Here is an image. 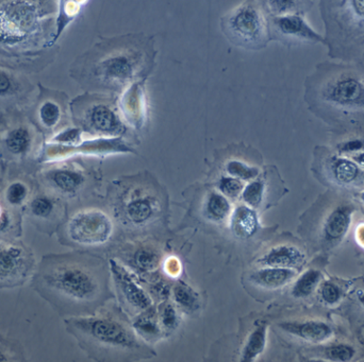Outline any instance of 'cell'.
I'll use <instances>...</instances> for the list:
<instances>
[{"label":"cell","instance_id":"1f68e13d","mask_svg":"<svg viewBox=\"0 0 364 362\" xmlns=\"http://www.w3.org/2000/svg\"><path fill=\"white\" fill-rule=\"evenodd\" d=\"M159 317L164 329L173 330L178 325V315L173 305L164 303L159 310Z\"/></svg>","mask_w":364,"mask_h":362},{"label":"cell","instance_id":"30bf717a","mask_svg":"<svg viewBox=\"0 0 364 362\" xmlns=\"http://www.w3.org/2000/svg\"><path fill=\"white\" fill-rule=\"evenodd\" d=\"M110 269L120 298L131 313L139 315L140 313L152 308V298L140 287L139 284L133 279L132 275L125 267L111 260Z\"/></svg>","mask_w":364,"mask_h":362},{"label":"cell","instance_id":"f546056e","mask_svg":"<svg viewBox=\"0 0 364 362\" xmlns=\"http://www.w3.org/2000/svg\"><path fill=\"white\" fill-rule=\"evenodd\" d=\"M242 182L236 177H230V175H223L217 181V188H219V192L227 197L228 199H237L241 197L243 189H244Z\"/></svg>","mask_w":364,"mask_h":362},{"label":"cell","instance_id":"7c38bea8","mask_svg":"<svg viewBox=\"0 0 364 362\" xmlns=\"http://www.w3.org/2000/svg\"><path fill=\"white\" fill-rule=\"evenodd\" d=\"M305 254L298 247L290 245H279L271 247L258 259L262 267H276V268H297L302 266Z\"/></svg>","mask_w":364,"mask_h":362},{"label":"cell","instance_id":"8fae6325","mask_svg":"<svg viewBox=\"0 0 364 362\" xmlns=\"http://www.w3.org/2000/svg\"><path fill=\"white\" fill-rule=\"evenodd\" d=\"M145 83L146 80H141L131 84L120 94L118 101L123 118L137 130L145 124L147 117Z\"/></svg>","mask_w":364,"mask_h":362},{"label":"cell","instance_id":"d6986e66","mask_svg":"<svg viewBox=\"0 0 364 362\" xmlns=\"http://www.w3.org/2000/svg\"><path fill=\"white\" fill-rule=\"evenodd\" d=\"M351 224V214L347 207L334 209L326 220L324 230L328 240H340L346 234Z\"/></svg>","mask_w":364,"mask_h":362},{"label":"cell","instance_id":"4dcf8cb0","mask_svg":"<svg viewBox=\"0 0 364 362\" xmlns=\"http://www.w3.org/2000/svg\"><path fill=\"white\" fill-rule=\"evenodd\" d=\"M7 145L14 153H22L29 145L28 133L23 129L13 131L8 137Z\"/></svg>","mask_w":364,"mask_h":362},{"label":"cell","instance_id":"d590c367","mask_svg":"<svg viewBox=\"0 0 364 362\" xmlns=\"http://www.w3.org/2000/svg\"><path fill=\"white\" fill-rule=\"evenodd\" d=\"M52 211V204L48 199H37L33 203V211L35 216L39 217H47Z\"/></svg>","mask_w":364,"mask_h":362},{"label":"cell","instance_id":"9c48e42d","mask_svg":"<svg viewBox=\"0 0 364 362\" xmlns=\"http://www.w3.org/2000/svg\"><path fill=\"white\" fill-rule=\"evenodd\" d=\"M123 119L124 118L114 95L101 96L96 103H93L88 112V122L91 128L105 136H123L127 132L126 124Z\"/></svg>","mask_w":364,"mask_h":362},{"label":"cell","instance_id":"60d3db41","mask_svg":"<svg viewBox=\"0 0 364 362\" xmlns=\"http://www.w3.org/2000/svg\"><path fill=\"white\" fill-rule=\"evenodd\" d=\"M359 300L364 305V293L359 294Z\"/></svg>","mask_w":364,"mask_h":362},{"label":"cell","instance_id":"484cf974","mask_svg":"<svg viewBox=\"0 0 364 362\" xmlns=\"http://www.w3.org/2000/svg\"><path fill=\"white\" fill-rule=\"evenodd\" d=\"M321 277L322 275L319 271L313 270V269L307 271L296 281L292 293L295 298H306V296H310L313 290L317 288Z\"/></svg>","mask_w":364,"mask_h":362},{"label":"cell","instance_id":"6da1fadb","mask_svg":"<svg viewBox=\"0 0 364 362\" xmlns=\"http://www.w3.org/2000/svg\"><path fill=\"white\" fill-rule=\"evenodd\" d=\"M156 40L142 33L101 40L92 54L91 83L110 95L122 94L135 82L147 80L156 66Z\"/></svg>","mask_w":364,"mask_h":362},{"label":"cell","instance_id":"d6a6232c","mask_svg":"<svg viewBox=\"0 0 364 362\" xmlns=\"http://www.w3.org/2000/svg\"><path fill=\"white\" fill-rule=\"evenodd\" d=\"M355 355V349L348 345H334L326 349V357L332 361H348Z\"/></svg>","mask_w":364,"mask_h":362},{"label":"cell","instance_id":"8d00e7d4","mask_svg":"<svg viewBox=\"0 0 364 362\" xmlns=\"http://www.w3.org/2000/svg\"><path fill=\"white\" fill-rule=\"evenodd\" d=\"M7 196L12 204H18L26 197V188L22 184H13L8 190Z\"/></svg>","mask_w":364,"mask_h":362},{"label":"cell","instance_id":"e0dca14e","mask_svg":"<svg viewBox=\"0 0 364 362\" xmlns=\"http://www.w3.org/2000/svg\"><path fill=\"white\" fill-rule=\"evenodd\" d=\"M24 252L16 247H0V279L9 281L25 270Z\"/></svg>","mask_w":364,"mask_h":362},{"label":"cell","instance_id":"5b68a950","mask_svg":"<svg viewBox=\"0 0 364 362\" xmlns=\"http://www.w3.org/2000/svg\"><path fill=\"white\" fill-rule=\"evenodd\" d=\"M230 44L241 49L258 52L271 41L268 14L260 0H244L226 12L220 22Z\"/></svg>","mask_w":364,"mask_h":362},{"label":"cell","instance_id":"f35d334b","mask_svg":"<svg viewBox=\"0 0 364 362\" xmlns=\"http://www.w3.org/2000/svg\"><path fill=\"white\" fill-rule=\"evenodd\" d=\"M362 146H363V144H362L361 141H349V143H347L346 145L344 146L343 150H344V151H357V150L361 149Z\"/></svg>","mask_w":364,"mask_h":362},{"label":"cell","instance_id":"5bb4252c","mask_svg":"<svg viewBox=\"0 0 364 362\" xmlns=\"http://www.w3.org/2000/svg\"><path fill=\"white\" fill-rule=\"evenodd\" d=\"M294 276L293 269L263 267L251 272L249 281L262 289L275 290L289 283Z\"/></svg>","mask_w":364,"mask_h":362},{"label":"cell","instance_id":"f1b7e54d","mask_svg":"<svg viewBox=\"0 0 364 362\" xmlns=\"http://www.w3.org/2000/svg\"><path fill=\"white\" fill-rule=\"evenodd\" d=\"M54 181L63 192H75L84 183V177L73 171H59L55 175Z\"/></svg>","mask_w":364,"mask_h":362},{"label":"cell","instance_id":"d4e9b609","mask_svg":"<svg viewBox=\"0 0 364 362\" xmlns=\"http://www.w3.org/2000/svg\"><path fill=\"white\" fill-rule=\"evenodd\" d=\"M226 173L230 177H236L241 181H253L256 177H259V168L254 165L247 164L241 160H228L225 165Z\"/></svg>","mask_w":364,"mask_h":362},{"label":"cell","instance_id":"3957f363","mask_svg":"<svg viewBox=\"0 0 364 362\" xmlns=\"http://www.w3.org/2000/svg\"><path fill=\"white\" fill-rule=\"evenodd\" d=\"M72 332L84 349L103 359L148 358L149 346L137 336L132 326L118 315H101L72 320Z\"/></svg>","mask_w":364,"mask_h":362},{"label":"cell","instance_id":"83f0119b","mask_svg":"<svg viewBox=\"0 0 364 362\" xmlns=\"http://www.w3.org/2000/svg\"><path fill=\"white\" fill-rule=\"evenodd\" d=\"M359 175V168L355 163L348 160H338L334 166V175L336 181L341 184H351Z\"/></svg>","mask_w":364,"mask_h":362},{"label":"cell","instance_id":"b9f144b4","mask_svg":"<svg viewBox=\"0 0 364 362\" xmlns=\"http://www.w3.org/2000/svg\"><path fill=\"white\" fill-rule=\"evenodd\" d=\"M362 199H363V201H364V194H362Z\"/></svg>","mask_w":364,"mask_h":362},{"label":"cell","instance_id":"9a60e30c","mask_svg":"<svg viewBox=\"0 0 364 362\" xmlns=\"http://www.w3.org/2000/svg\"><path fill=\"white\" fill-rule=\"evenodd\" d=\"M230 226L238 238L249 239L259 230V219L255 209L246 204L240 205L232 211Z\"/></svg>","mask_w":364,"mask_h":362},{"label":"cell","instance_id":"74e56055","mask_svg":"<svg viewBox=\"0 0 364 362\" xmlns=\"http://www.w3.org/2000/svg\"><path fill=\"white\" fill-rule=\"evenodd\" d=\"M10 88L9 78L0 71V94L7 92Z\"/></svg>","mask_w":364,"mask_h":362},{"label":"cell","instance_id":"ac0fdd59","mask_svg":"<svg viewBox=\"0 0 364 362\" xmlns=\"http://www.w3.org/2000/svg\"><path fill=\"white\" fill-rule=\"evenodd\" d=\"M204 214L210 221L221 223L232 214V204L227 197L213 190L209 192L205 201Z\"/></svg>","mask_w":364,"mask_h":362},{"label":"cell","instance_id":"7a4b0ae2","mask_svg":"<svg viewBox=\"0 0 364 362\" xmlns=\"http://www.w3.org/2000/svg\"><path fill=\"white\" fill-rule=\"evenodd\" d=\"M40 281L54 300L78 310H94L109 296L105 262L91 256L52 258L46 264Z\"/></svg>","mask_w":364,"mask_h":362},{"label":"cell","instance_id":"cb8c5ba5","mask_svg":"<svg viewBox=\"0 0 364 362\" xmlns=\"http://www.w3.org/2000/svg\"><path fill=\"white\" fill-rule=\"evenodd\" d=\"M266 192V183L264 179L256 177L251 183L243 189L241 198L244 201V204L251 209H256L261 206Z\"/></svg>","mask_w":364,"mask_h":362},{"label":"cell","instance_id":"ba28073f","mask_svg":"<svg viewBox=\"0 0 364 362\" xmlns=\"http://www.w3.org/2000/svg\"><path fill=\"white\" fill-rule=\"evenodd\" d=\"M271 41L283 44L324 43L323 37L310 26L302 13L268 16Z\"/></svg>","mask_w":364,"mask_h":362},{"label":"cell","instance_id":"ab89813d","mask_svg":"<svg viewBox=\"0 0 364 362\" xmlns=\"http://www.w3.org/2000/svg\"><path fill=\"white\" fill-rule=\"evenodd\" d=\"M353 160H356V162L358 163V164L362 165V166H364V152L363 153L358 154L357 156H355L353 158Z\"/></svg>","mask_w":364,"mask_h":362},{"label":"cell","instance_id":"8992f818","mask_svg":"<svg viewBox=\"0 0 364 362\" xmlns=\"http://www.w3.org/2000/svg\"><path fill=\"white\" fill-rule=\"evenodd\" d=\"M72 241L86 247L103 245L113 234V223L109 216L97 209L81 211L72 218L67 226Z\"/></svg>","mask_w":364,"mask_h":362},{"label":"cell","instance_id":"4316f807","mask_svg":"<svg viewBox=\"0 0 364 362\" xmlns=\"http://www.w3.org/2000/svg\"><path fill=\"white\" fill-rule=\"evenodd\" d=\"M133 262L143 272H152L160 264V254L152 247H141L135 252Z\"/></svg>","mask_w":364,"mask_h":362},{"label":"cell","instance_id":"e575fe53","mask_svg":"<svg viewBox=\"0 0 364 362\" xmlns=\"http://www.w3.org/2000/svg\"><path fill=\"white\" fill-rule=\"evenodd\" d=\"M321 296L327 304H336L341 298L340 288L332 283L323 284L321 288Z\"/></svg>","mask_w":364,"mask_h":362},{"label":"cell","instance_id":"277c9868","mask_svg":"<svg viewBox=\"0 0 364 362\" xmlns=\"http://www.w3.org/2000/svg\"><path fill=\"white\" fill-rule=\"evenodd\" d=\"M112 190L116 216L132 228H148L164 213L165 190L148 173L123 177L114 182Z\"/></svg>","mask_w":364,"mask_h":362},{"label":"cell","instance_id":"4fadbf2b","mask_svg":"<svg viewBox=\"0 0 364 362\" xmlns=\"http://www.w3.org/2000/svg\"><path fill=\"white\" fill-rule=\"evenodd\" d=\"M279 327L288 334L308 342H323L332 334L331 327L319 321L285 322L279 324Z\"/></svg>","mask_w":364,"mask_h":362},{"label":"cell","instance_id":"603a6c76","mask_svg":"<svg viewBox=\"0 0 364 362\" xmlns=\"http://www.w3.org/2000/svg\"><path fill=\"white\" fill-rule=\"evenodd\" d=\"M174 298L176 304L186 311H194L200 307V296L185 283H179L174 287Z\"/></svg>","mask_w":364,"mask_h":362},{"label":"cell","instance_id":"2e32d148","mask_svg":"<svg viewBox=\"0 0 364 362\" xmlns=\"http://www.w3.org/2000/svg\"><path fill=\"white\" fill-rule=\"evenodd\" d=\"M329 96L338 105H357L363 99V86L355 78H343L334 84Z\"/></svg>","mask_w":364,"mask_h":362},{"label":"cell","instance_id":"52a82bcc","mask_svg":"<svg viewBox=\"0 0 364 362\" xmlns=\"http://www.w3.org/2000/svg\"><path fill=\"white\" fill-rule=\"evenodd\" d=\"M37 26V8L26 0H16L0 9V40L3 42L22 41Z\"/></svg>","mask_w":364,"mask_h":362},{"label":"cell","instance_id":"836d02e7","mask_svg":"<svg viewBox=\"0 0 364 362\" xmlns=\"http://www.w3.org/2000/svg\"><path fill=\"white\" fill-rule=\"evenodd\" d=\"M41 118L46 126L52 127L58 122L60 118V110L55 103H47L41 109Z\"/></svg>","mask_w":364,"mask_h":362},{"label":"cell","instance_id":"ffe728a7","mask_svg":"<svg viewBox=\"0 0 364 362\" xmlns=\"http://www.w3.org/2000/svg\"><path fill=\"white\" fill-rule=\"evenodd\" d=\"M266 334H268V325L266 323H260L256 326L243 347L242 355H241L242 361H253L264 351Z\"/></svg>","mask_w":364,"mask_h":362},{"label":"cell","instance_id":"44dd1931","mask_svg":"<svg viewBox=\"0 0 364 362\" xmlns=\"http://www.w3.org/2000/svg\"><path fill=\"white\" fill-rule=\"evenodd\" d=\"M268 16L302 13L305 0H260Z\"/></svg>","mask_w":364,"mask_h":362},{"label":"cell","instance_id":"7402d4cb","mask_svg":"<svg viewBox=\"0 0 364 362\" xmlns=\"http://www.w3.org/2000/svg\"><path fill=\"white\" fill-rule=\"evenodd\" d=\"M154 315L156 313H154L152 308L148 309V310L140 313L139 317L133 323L132 327L142 338L150 340V339L157 338L160 334L158 320Z\"/></svg>","mask_w":364,"mask_h":362}]
</instances>
